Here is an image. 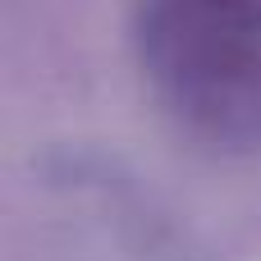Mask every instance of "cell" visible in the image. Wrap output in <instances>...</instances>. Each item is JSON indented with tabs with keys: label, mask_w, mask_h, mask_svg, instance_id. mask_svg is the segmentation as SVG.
<instances>
[{
	"label": "cell",
	"mask_w": 261,
	"mask_h": 261,
	"mask_svg": "<svg viewBox=\"0 0 261 261\" xmlns=\"http://www.w3.org/2000/svg\"><path fill=\"white\" fill-rule=\"evenodd\" d=\"M138 55L193 133L261 151V0H142Z\"/></svg>",
	"instance_id": "obj_1"
}]
</instances>
